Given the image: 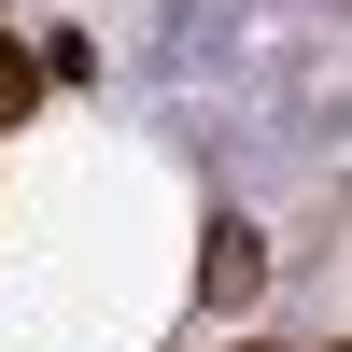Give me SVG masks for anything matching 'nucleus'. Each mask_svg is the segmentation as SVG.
Returning <instances> with one entry per match:
<instances>
[{
    "mask_svg": "<svg viewBox=\"0 0 352 352\" xmlns=\"http://www.w3.org/2000/svg\"><path fill=\"white\" fill-rule=\"evenodd\" d=\"M254 282H268V240H254V226H212V240H197V296H212V310H240Z\"/></svg>",
    "mask_w": 352,
    "mask_h": 352,
    "instance_id": "1",
    "label": "nucleus"
},
{
    "mask_svg": "<svg viewBox=\"0 0 352 352\" xmlns=\"http://www.w3.org/2000/svg\"><path fill=\"white\" fill-rule=\"evenodd\" d=\"M28 99H43V56H28V43H14V28H0V127H14V113H28Z\"/></svg>",
    "mask_w": 352,
    "mask_h": 352,
    "instance_id": "2",
    "label": "nucleus"
},
{
    "mask_svg": "<svg viewBox=\"0 0 352 352\" xmlns=\"http://www.w3.org/2000/svg\"><path fill=\"white\" fill-rule=\"evenodd\" d=\"M338 352H352V338H338Z\"/></svg>",
    "mask_w": 352,
    "mask_h": 352,
    "instance_id": "3",
    "label": "nucleus"
}]
</instances>
